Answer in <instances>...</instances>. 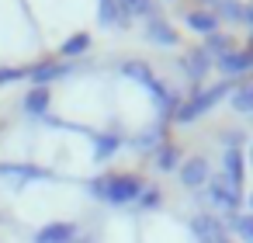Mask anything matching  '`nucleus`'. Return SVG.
<instances>
[{"instance_id":"1","label":"nucleus","mask_w":253,"mask_h":243,"mask_svg":"<svg viewBox=\"0 0 253 243\" xmlns=\"http://www.w3.org/2000/svg\"><path fill=\"white\" fill-rule=\"evenodd\" d=\"M118 73H122V77H128V80H135V84H142V87L149 91V97H153L156 115H160V122H163V125H170V122H173V115H177V108H180L184 94L170 91V87L153 73V66H149V63H142V59H122V63H118Z\"/></svg>"},{"instance_id":"2","label":"nucleus","mask_w":253,"mask_h":243,"mask_svg":"<svg viewBox=\"0 0 253 243\" xmlns=\"http://www.w3.org/2000/svg\"><path fill=\"white\" fill-rule=\"evenodd\" d=\"M84 188H87L90 198H97V201H104L111 208H125V205H135V198L146 188V181L139 174H97Z\"/></svg>"},{"instance_id":"3","label":"nucleus","mask_w":253,"mask_h":243,"mask_svg":"<svg viewBox=\"0 0 253 243\" xmlns=\"http://www.w3.org/2000/svg\"><path fill=\"white\" fill-rule=\"evenodd\" d=\"M232 91H236V80H218V84H211V87H194V91L180 101L173 122H177V125H191V122H198L201 115H208V111H211L225 94H232Z\"/></svg>"},{"instance_id":"4","label":"nucleus","mask_w":253,"mask_h":243,"mask_svg":"<svg viewBox=\"0 0 253 243\" xmlns=\"http://www.w3.org/2000/svg\"><path fill=\"white\" fill-rule=\"evenodd\" d=\"M198 205H211V208L222 212V219H229V215H236V212L246 205V198H243V191H236L222 174H211V181L205 184V191H198Z\"/></svg>"},{"instance_id":"5","label":"nucleus","mask_w":253,"mask_h":243,"mask_svg":"<svg viewBox=\"0 0 253 243\" xmlns=\"http://www.w3.org/2000/svg\"><path fill=\"white\" fill-rule=\"evenodd\" d=\"M191 236H194V243H229L225 219L215 215V212H198V215H191Z\"/></svg>"},{"instance_id":"6","label":"nucleus","mask_w":253,"mask_h":243,"mask_svg":"<svg viewBox=\"0 0 253 243\" xmlns=\"http://www.w3.org/2000/svg\"><path fill=\"white\" fill-rule=\"evenodd\" d=\"M25 70H28V77H25V80H32V87H49V84H56V80L73 77L80 66H77V63H66V59H45V63L25 66Z\"/></svg>"},{"instance_id":"7","label":"nucleus","mask_w":253,"mask_h":243,"mask_svg":"<svg viewBox=\"0 0 253 243\" xmlns=\"http://www.w3.org/2000/svg\"><path fill=\"white\" fill-rule=\"evenodd\" d=\"M177 181H180V188H187V191H205V184L211 181V163L205 160V156H184V163H180V170H177Z\"/></svg>"},{"instance_id":"8","label":"nucleus","mask_w":253,"mask_h":243,"mask_svg":"<svg viewBox=\"0 0 253 243\" xmlns=\"http://www.w3.org/2000/svg\"><path fill=\"white\" fill-rule=\"evenodd\" d=\"M0 177L14 184H35V181H59L56 170L39 167V163H0Z\"/></svg>"},{"instance_id":"9","label":"nucleus","mask_w":253,"mask_h":243,"mask_svg":"<svg viewBox=\"0 0 253 243\" xmlns=\"http://www.w3.org/2000/svg\"><path fill=\"white\" fill-rule=\"evenodd\" d=\"M180 70H184V77H187L194 87H201V84H205V77L215 70V59H211L201 46H194V49H187V56L180 59Z\"/></svg>"},{"instance_id":"10","label":"nucleus","mask_w":253,"mask_h":243,"mask_svg":"<svg viewBox=\"0 0 253 243\" xmlns=\"http://www.w3.org/2000/svg\"><path fill=\"white\" fill-rule=\"evenodd\" d=\"M90 139H94V160H97V163H108V160L118 156V149L125 146L122 129H94Z\"/></svg>"},{"instance_id":"11","label":"nucleus","mask_w":253,"mask_h":243,"mask_svg":"<svg viewBox=\"0 0 253 243\" xmlns=\"http://www.w3.org/2000/svg\"><path fill=\"white\" fill-rule=\"evenodd\" d=\"M215 70L222 73V80H239V77L253 73V56L246 49H232L222 59H215Z\"/></svg>"},{"instance_id":"12","label":"nucleus","mask_w":253,"mask_h":243,"mask_svg":"<svg viewBox=\"0 0 253 243\" xmlns=\"http://www.w3.org/2000/svg\"><path fill=\"white\" fill-rule=\"evenodd\" d=\"M80 236V226L70 222V219H56V222H45L39 233H32V243H70Z\"/></svg>"},{"instance_id":"13","label":"nucleus","mask_w":253,"mask_h":243,"mask_svg":"<svg viewBox=\"0 0 253 243\" xmlns=\"http://www.w3.org/2000/svg\"><path fill=\"white\" fill-rule=\"evenodd\" d=\"M167 143V125L163 122H156V125H149V129H142V132H135L132 139H128V146L139 153V156H156V149Z\"/></svg>"},{"instance_id":"14","label":"nucleus","mask_w":253,"mask_h":243,"mask_svg":"<svg viewBox=\"0 0 253 243\" xmlns=\"http://www.w3.org/2000/svg\"><path fill=\"white\" fill-rule=\"evenodd\" d=\"M146 42H149V46H160V49H173L180 39H177L173 21H167L163 14H156V18L146 21Z\"/></svg>"},{"instance_id":"15","label":"nucleus","mask_w":253,"mask_h":243,"mask_svg":"<svg viewBox=\"0 0 253 243\" xmlns=\"http://www.w3.org/2000/svg\"><path fill=\"white\" fill-rule=\"evenodd\" d=\"M222 177L243 191V181H246V153L243 149H222Z\"/></svg>"},{"instance_id":"16","label":"nucleus","mask_w":253,"mask_h":243,"mask_svg":"<svg viewBox=\"0 0 253 243\" xmlns=\"http://www.w3.org/2000/svg\"><path fill=\"white\" fill-rule=\"evenodd\" d=\"M49 104H52L49 87H32V91L25 94V101H21V108H25V115H28L32 122H42V118L49 115Z\"/></svg>"},{"instance_id":"17","label":"nucleus","mask_w":253,"mask_h":243,"mask_svg":"<svg viewBox=\"0 0 253 243\" xmlns=\"http://www.w3.org/2000/svg\"><path fill=\"white\" fill-rule=\"evenodd\" d=\"M97 25L101 28H128L132 18L118 7V0H97Z\"/></svg>"},{"instance_id":"18","label":"nucleus","mask_w":253,"mask_h":243,"mask_svg":"<svg viewBox=\"0 0 253 243\" xmlns=\"http://www.w3.org/2000/svg\"><path fill=\"white\" fill-rule=\"evenodd\" d=\"M208 11L218 18V25H243L246 21V4L243 0H215Z\"/></svg>"},{"instance_id":"19","label":"nucleus","mask_w":253,"mask_h":243,"mask_svg":"<svg viewBox=\"0 0 253 243\" xmlns=\"http://www.w3.org/2000/svg\"><path fill=\"white\" fill-rule=\"evenodd\" d=\"M184 21H187V28L194 32V35H215L218 32V18L211 14V11H205V7H191V11H184Z\"/></svg>"},{"instance_id":"20","label":"nucleus","mask_w":253,"mask_h":243,"mask_svg":"<svg viewBox=\"0 0 253 243\" xmlns=\"http://www.w3.org/2000/svg\"><path fill=\"white\" fill-rule=\"evenodd\" d=\"M90 46H94L90 32H77V35H70V39H63V42H59V59L77 63L80 56H87V52H90Z\"/></svg>"},{"instance_id":"21","label":"nucleus","mask_w":253,"mask_h":243,"mask_svg":"<svg viewBox=\"0 0 253 243\" xmlns=\"http://www.w3.org/2000/svg\"><path fill=\"white\" fill-rule=\"evenodd\" d=\"M156 170H163V174H177L180 170V163H184V149L177 146V143H163L160 149H156Z\"/></svg>"},{"instance_id":"22","label":"nucleus","mask_w":253,"mask_h":243,"mask_svg":"<svg viewBox=\"0 0 253 243\" xmlns=\"http://www.w3.org/2000/svg\"><path fill=\"white\" fill-rule=\"evenodd\" d=\"M118 7L135 21V18H142V21H149V18H156L160 14V7H156V0H118Z\"/></svg>"},{"instance_id":"23","label":"nucleus","mask_w":253,"mask_h":243,"mask_svg":"<svg viewBox=\"0 0 253 243\" xmlns=\"http://www.w3.org/2000/svg\"><path fill=\"white\" fill-rule=\"evenodd\" d=\"M225 229L239 236V243H253V215L250 212H236L225 219Z\"/></svg>"},{"instance_id":"24","label":"nucleus","mask_w":253,"mask_h":243,"mask_svg":"<svg viewBox=\"0 0 253 243\" xmlns=\"http://www.w3.org/2000/svg\"><path fill=\"white\" fill-rule=\"evenodd\" d=\"M211 59H222L225 52H232L236 49V42H232V35H225V32H215V35H208L205 39V46H201Z\"/></svg>"},{"instance_id":"25","label":"nucleus","mask_w":253,"mask_h":243,"mask_svg":"<svg viewBox=\"0 0 253 243\" xmlns=\"http://www.w3.org/2000/svg\"><path fill=\"white\" fill-rule=\"evenodd\" d=\"M229 104L236 115H253V84H243L229 94Z\"/></svg>"},{"instance_id":"26","label":"nucleus","mask_w":253,"mask_h":243,"mask_svg":"<svg viewBox=\"0 0 253 243\" xmlns=\"http://www.w3.org/2000/svg\"><path fill=\"white\" fill-rule=\"evenodd\" d=\"M163 205V191L156 188V184H146L142 191H139V198H135V208L139 212H156Z\"/></svg>"},{"instance_id":"27","label":"nucleus","mask_w":253,"mask_h":243,"mask_svg":"<svg viewBox=\"0 0 253 243\" xmlns=\"http://www.w3.org/2000/svg\"><path fill=\"white\" fill-rule=\"evenodd\" d=\"M218 139H222L225 149H246V132L243 129H222Z\"/></svg>"},{"instance_id":"28","label":"nucleus","mask_w":253,"mask_h":243,"mask_svg":"<svg viewBox=\"0 0 253 243\" xmlns=\"http://www.w3.org/2000/svg\"><path fill=\"white\" fill-rule=\"evenodd\" d=\"M25 77H28L25 66H0V87H4V84H18Z\"/></svg>"},{"instance_id":"29","label":"nucleus","mask_w":253,"mask_h":243,"mask_svg":"<svg viewBox=\"0 0 253 243\" xmlns=\"http://www.w3.org/2000/svg\"><path fill=\"white\" fill-rule=\"evenodd\" d=\"M243 25H250V28H253V0L246 4V21H243Z\"/></svg>"},{"instance_id":"30","label":"nucleus","mask_w":253,"mask_h":243,"mask_svg":"<svg viewBox=\"0 0 253 243\" xmlns=\"http://www.w3.org/2000/svg\"><path fill=\"white\" fill-rule=\"evenodd\" d=\"M243 153H246V167H253V146H246Z\"/></svg>"},{"instance_id":"31","label":"nucleus","mask_w":253,"mask_h":243,"mask_svg":"<svg viewBox=\"0 0 253 243\" xmlns=\"http://www.w3.org/2000/svg\"><path fill=\"white\" fill-rule=\"evenodd\" d=\"M246 208H250V215H253V191L246 194Z\"/></svg>"},{"instance_id":"32","label":"nucleus","mask_w":253,"mask_h":243,"mask_svg":"<svg viewBox=\"0 0 253 243\" xmlns=\"http://www.w3.org/2000/svg\"><path fill=\"white\" fill-rule=\"evenodd\" d=\"M246 52L253 56V32H250V42H246Z\"/></svg>"},{"instance_id":"33","label":"nucleus","mask_w":253,"mask_h":243,"mask_svg":"<svg viewBox=\"0 0 253 243\" xmlns=\"http://www.w3.org/2000/svg\"><path fill=\"white\" fill-rule=\"evenodd\" d=\"M70 243H94V240H80V236H77V240H70Z\"/></svg>"}]
</instances>
